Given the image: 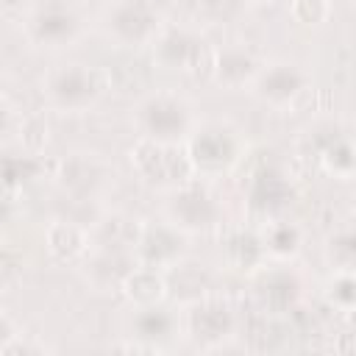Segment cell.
<instances>
[{
	"mask_svg": "<svg viewBox=\"0 0 356 356\" xmlns=\"http://www.w3.org/2000/svg\"><path fill=\"white\" fill-rule=\"evenodd\" d=\"M134 164L147 175V178H159V181H170V178H186L192 170V161L186 159V153L181 147L172 145H161L159 139L147 136L139 139L131 150Z\"/></svg>",
	"mask_w": 356,
	"mask_h": 356,
	"instance_id": "obj_1",
	"label": "cell"
},
{
	"mask_svg": "<svg viewBox=\"0 0 356 356\" xmlns=\"http://www.w3.org/2000/svg\"><path fill=\"white\" fill-rule=\"evenodd\" d=\"M106 83H108V78L103 70L78 64V67H67V70L56 72L50 81V92L67 106H83V103L95 100L106 89Z\"/></svg>",
	"mask_w": 356,
	"mask_h": 356,
	"instance_id": "obj_2",
	"label": "cell"
},
{
	"mask_svg": "<svg viewBox=\"0 0 356 356\" xmlns=\"http://www.w3.org/2000/svg\"><path fill=\"white\" fill-rule=\"evenodd\" d=\"M161 58L170 64V67H178V70H189V72H200V70H209L214 61H211V50L197 42V39H189L186 33H170L161 47H159Z\"/></svg>",
	"mask_w": 356,
	"mask_h": 356,
	"instance_id": "obj_3",
	"label": "cell"
},
{
	"mask_svg": "<svg viewBox=\"0 0 356 356\" xmlns=\"http://www.w3.org/2000/svg\"><path fill=\"white\" fill-rule=\"evenodd\" d=\"M111 28L125 42H142L156 28V11L145 0H125L111 14Z\"/></svg>",
	"mask_w": 356,
	"mask_h": 356,
	"instance_id": "obj_4",
	"label": "cell"
},
{
	"mask_svg": "<svg viewBox=\"0 0 356 356\" xmlns=\"http://www.w3.org/2000/svg\"><path fill=\"white\" fill-rule=\"evenodd\" d=\"M145 125H147L153 139H172L184 131L186 114H184L181 103L159 97V100H150L145 106Z\"/></svg>",
	"mask_w": 356,
	"mask_h": 356,
	"instance_id": "obj_5",
	"label": "cell"
},
{
	"mask_svg": "<svg viewBox=\"0 0 356 356\" xmlns=\"http://www.w3.org/2000/svg\"><path fill=\"white\" fill-rule=\"evenodd\" d=\"M172 214L189 225V228H203V225H211L214 217H217V206L197 189H186L175 197L172 203Z\"/></svg>",
	"mask_w": 356,
	"mask_h": 356,
	"instance_id": "obj_6",
	"label": "cell"
},
{
	"mask_svg": "<svg viewBox=\"0 0 356 356\" xmlns=\"http://www.w3.org/2000/svg\"><path fill=\"white\" fill-rule=\"evenodd\" d=\"M234 159V142L222 131H206L192 142V161L203 167H222Z\"/></svg>",
	"mask_w": 356,
	"mask_h": 356,
	"instance_id": "obj_7",
	"label": "cell"
},
{
	"mask_svg": "<svg viewBox=\"0 0 356 356\" xmlns=\"http://www.w3.org/2000/svg\"><path fill=\"white\" fill-rule=\"evenodd\" d=\"M192 331L200 339H220L231 331V312L222 303H203L192 312Z\"/></svg>",
	"mask_w": 356,
	"mask_h": 356,
	"instance_id": "obj_8",
	"label": "cell"
},
{
	"mask_svg": "<svg viewBox=\"0 0 356 356\" xmlns=\"http://www.w3.org/2000/svg\"><path fill=\"white\" fill-rule=\"evenodd\" d=\"M261 95L270 97V100H289L292 95H298L303 89V75L295 70V67H273L261 75V83H259Z\"/></svg>",
	"mask_w": 356,
	"mask_h": 356,
	"instance_id": "obj_9",
	"label": "cell"
},
{
	"mask_svg": "<svg viewBox=\"0 0 356 356\" xmlns=\"http://www.w3.org/2000/svg\"><path fill=\"white\" fill-rule=\"evenodd\" d=\"M47 248L58 256V259H72L83 250V231L78 225L70 222H58L47 231Z\"/></svg>",
	"mask_w": 356,
	"mask_h": 356,
	"instance_id": "obj_10",
	"label": "cell"
},
{
	"mask_svg": "<svg viewBox=\"0 0 356 356\" xmlns=\"http://www.w3.org/2000/svg\"><path fill=\"white\" fill-rule=\"evenodd\" d=\"M295 295H298V284L284 273H275L264 281V303L273 312H286L295 303Z\"/></svg>",
	"mask_w": 356,
	"mask_h": 356,
	"instance_id": "obj_11",
	"label": "cell"
},
{
	"mask_svg": "<svg viewBox=\"0 0 356 356\" xmlns=\"http://www.w3.org/2000/svg\"><path fill=\"white\" fill-rule=\"evenodd\" d=\"M125 292L139 303H153L164 292V281L153 270H136L125 278Z\"/></svg>",
	"mask_w": 356,
	"mask_h": 356,
	"instance_id": "obj_12",
	"label": "cell"
},
{
	"mask_svg": "<svg viewBox=\"0 0 356 356\" xmlns=\"http://www.w3.org/2000/svg\"><path fill=\"white\" fill-rule=\"evenodd\" d=\"M178 248H181V242L170 228H150L142 239V250L150 261H167L178 253Z\"/></svg>",
	"mask_w": 356,
	"mask_h": 356,
	"instance_id": "obj_13",
	"label": "cell"
},
{
	"mask_svg": "<svg viewBox=\"0 0 356 356\" xmlns=\"http://www.w3.org/2000/svg\"><path fill=\"white\" fill-rule=\"evenodd\" d=\"M106 78H108V81H114L120 89L131 92V89L145 86V83L150 81V72H147V67H145L142 61H136V58H120V61L108 70V75H106Z\"/></svg>",
	"mask_w": 356,
	"mask_h": 356,
	"instance_id": "obj_14",
	"label": "cell"
},
{
	"mask_svg": "<svg viewBox=\"0 0 356 356\" xmlns=\"http://www.w3.org/2000/svg\"><path fill=\"white\" fill-rule=\"evenodd\" d=\"M72 31V17L64 14L61 8H47L44 14H39L36 19V33L42 39H61Z\"/></svg>",
	"mask_w": 356,
	"mask_h": 356,
	"instance_id": "obj_15",
	"label": "cell"
},
{
	"mask_svg": "<svg viewBox=\"0 0 356 356\" xmlns=\"http://www.w3.org/2000/svg\"><path fill=\"white\" fill-rule=\"evenodd\" d=\"M228 256L239 264V267H250L259 261L261 256V245L253 234H236L228 239Z\"/></svg>",
	"mask_w": 356,
	"mask_h": 356,
	"instance_id": "obj_16",
	"label": "cell"
},
{
	"mask_svg": "<svg viewBox=\"0 0 356 356\" xmlns=\"http://www.w3.org/2000/svg\"><path fill=\"white\" fill-rule=\"evenodd\" d=\"M323 153H325L323 159L328 161V167H331L334 172H345V175H348V172L353 170V150H350L348 139L334 136V142H328Z\"/></svg>",
	"mask_w": 356,
	"mask_h": 356,
	"instance_id": "obj_17",
	"label": "cell"
},
{
	"mask_svg": "<svg viewBox=\"0 0 356 356\" xmlns=\"http://www.w3.org/2000/svg\"><path fill=\"white\" fill-rule=\"evenodd\" d=\"M284 195H286L284 181H281L278 175H273V172H261L259 184H256V192H253L256 203H261V206H275V203L284 200Z\"/></svg>",
	"mask_w": 356,
	"mask_h": 356,
	"instance_id": "obj_18",
	"label": "cell"
},
{
	"mask_svg": "<svg viewBox=\"0 0 356 356\" xmlns=\"http://www.w3.org/2000/svg\"><path fill=\"white\" fill-rule=\"evenodd\" d=\"M136 331L142 337H147V339H159V337L170 334V317L164 312H159V309H147V312H142L136 317Z\"/></svg>",
	"mask_w": 356,
	"mask_h": 356,
	"instance_id": "obj_19",
	"label": "cell"
},
{
	"mask_svg": "<svg viewBox=\"0 0 356 356\" xmlns=\"http://www.w3.org/2000/svg\"><path fill=\"white\" fill-rule=\"evenodd\" d=\"M217 72H220V78H225V81H242L248 72H250V58L248 56H242V53H225V56H220L217 58Z\"/></svg>",
	"mask_w": 356,
	"mask_h": 356,
	"instance_id": "obj_20",
	"label": "cell"
},
{
	"mask_svg": "<svg viewBox=\"0 0 356 356\" xmlns=\"http://www.w3.org/2000/svg\"><path fill=\"white\" fill-rule=\"evenodd\" d=\"M292 14L306 25H317L328 17V3L325 0H295Z\"/></svg>",
	"mask_w": 356,
	"mask_h": 356,
	"instance_id": "obj_21",
	"label": "cell"
},
{
	"mask_svg": "<svg viewBox=\"0 0 356 356\" xmlns=\"http://www.w3.org/2000/svg\"><path fill=\"white\" fill-rule=\"evenodd\" d=\"M92 178H95V170H92V164L86 159H70V161H64V184H70V186H86V184H92Z\"/></svg>",
	"mask_w": 356,
	"mask_h": 356,
	"instance_id": "obj_22",
	"label": "cell"
},
{
	"mask_svg": "<svg viewBox=\"0 0 356 356\" xmlns=\"http://www.w3.org/2000/svg\"><path fill=\"white\" fill-rule=\"evenodd\" d=\"M31 172H33V161H28V159H6V161H0V178L6 184H11V186L25 181Z\"/></svg>",
	"mask_w": 356,
	"mask_h": 356,
	"instance_id": "obj_23",
	"label": "cell"
},
{
	"mask_svg": "<svg viewBox=\"0 0 356 356\" xmlns=\"http://www.w3.org/2000/svg\"><path fill=\"white\" fill-rule=\"evenodd\" d=\"M270 245H273L275 250H281V253L295 250V245H298V231H295L292 225H278V228L273 231V236H270Z\"/></svg>",
	"mask_w": 356,
	"mask_h": 356,
	"instance_id": "obj_24",
	"label": "cell"
},
{
	"mask_svg": "<svg viewBox=\"0 0 356 356\" xmlns=\"http://www.w3.org/2000/svg\"><path fill=\"white\" fill-rule=\"evenodd\" d=\"M331 253H334V259H337L339 264L350 267V261H353V253H356L353 236H350V234H342V236H337V239H334V248H331Z\"/></svg>",
	"mask_w": 356,
	"mask_h": 356,
	"instance_id": "obj_25",
	"label": "cell"
},
{
	"mask_svg": "<svg viewBox=\"0 0 356 356\" xmlns=\"http://www.w3.org/2000/svg\"><path fill=\"white\" fill-rule=\"evenodd\" d=\"M353 295H356V292H353V278H350V275H339L337 284H334V298L342 300L345 306H350V303H353Z\"/></svg>",
	"mask_w": 356,
	"mask_h": 356,
	"instance_id": "obj_26",
	"label": "cell"
},
{
	"mask_svg": "<svg viewBox=\"0 0 356 356\" xmlns=\"http://www.w3.org/2000/svg\"><path fill=\"white\" fill-rule=\"evenodd\" d=\"M44 136H47V134H44V125H42L39 120H31V122L25 125V134H22V139H25L31 147H39V145L44 142Z\"/></svg>",
	"mask_w": 356,
	"mask_h": 356,
	"instance_id": "obj_27",
	"label": "cell"
},
{
	"mask_svg": "<svg viewBox=\"0 0 356 356\" xmlns=\"http://www.w3.org/2000/svg\"><path fill=\"white\" fill-rule=\"evenodd\" d=\"M8 334H11V331H8V323H6V320H0V348H3V339H6Z\"/></svg>",
	"mask_w": 356,
	"mask_h": 356,
	"instance_id": "obj_28",
	"label": "cell"
},
{
	"mask_svg": "<svg viewBox=\"0 0 356 356\" xmlns=\"http://www.w3.org/2000/svg\"><path fill=\"white\" fill-rule=\"evenodd\" d=\"M6 125H8V111H6L3 106H0V134L6 131Z\"/></svg>",
	"mask_w": 356,
	"mask_h": 356,
	"instance_id": "obj_29",
	"label": "cell"
},
{
	"mask_svg": "<svg viewBox=\"0 0 356 356\" xmlns=\"http://www.w3.org/2000/svg\"><path fill=\"white\" fill-rule=\"evenodd\" d=\"M206 6H214V8H220V6H228L231 0H203Z\"/></svg>",
	"mask_w": 356,
	"mask_h": 356,
	"instance_id": "obj_30",
	"label": "cell"
},
{
	"mask_svg": "<svg viewBox=\"0 0 356 356\" xmlns=\"http://www.w3.org/2000/svg\"><path fill=\"white\" fill-rule=\"evenodd\" d=\"M50 3H53L50 8H58V3H64V0H50Z\"/></svg>",
	"mask_w": 356,
	"mask_h": 356,
	"instance_id": "obj_31",
	"label": "cell"
},
{
	"mask_svg": "<svg viewBox=\"0 0 356 356\" xmlns=\"http://www.w3.org/2000/svg\"><path fill=\"white\" fill-rule=\"evenodd\" d=\"M6 3H19V0H6Z\"/></svg>",
	"mask_w": 356,
	"mask_h": 356,
	"instance_id": "obj_32",
	"label": "cell"
}]
</instances>
